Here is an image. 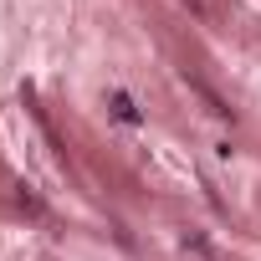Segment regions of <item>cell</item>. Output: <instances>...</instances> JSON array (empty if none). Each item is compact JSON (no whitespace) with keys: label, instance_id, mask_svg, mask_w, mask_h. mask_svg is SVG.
Instances as JSON below:
<instances>
[{"label":"cell","instance_id":"1","mask_svg":"<svg viewBox=\"0 0 261 261\" xmlns=\"http://www.w3.org/2000/svg\"><path fill=\"white\" fill-rule=\"evenodd\" d=\"M108 108H113V118H118V123H128V128H139V123H144V113L134 108V97H128V92H113V97H108Z\"/></svg>","mask_w":261,"mask_h":261}]
</instances>
